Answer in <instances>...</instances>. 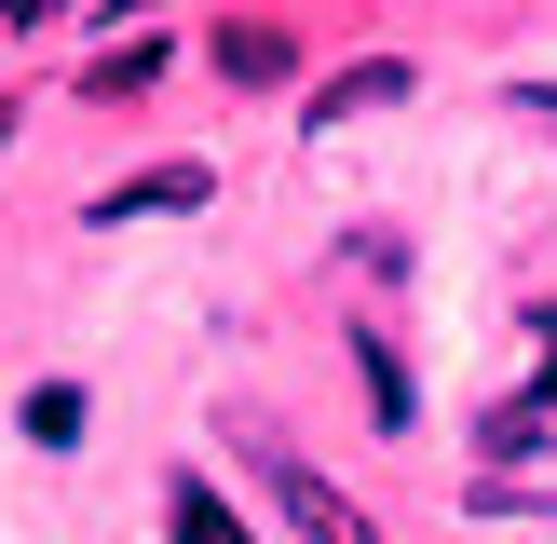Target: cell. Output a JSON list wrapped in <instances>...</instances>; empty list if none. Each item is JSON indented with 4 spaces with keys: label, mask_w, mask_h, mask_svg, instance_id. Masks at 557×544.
Here are the masks:
<instances>
[{
    "label": "cell",
    "mask_w": 557,
    "mask_h": 544,
    "mask_svg": "<svg viewBox=\"0 0 557 544\" xmlns=\"http://www.w3.org/2000/svg\"><path fill=\"white\" fill-rule=\"evenodd\" d=\"M27 435H41V449H82V381H41V395H27Z\"/></svg>",
    "instance_id": "cell-9"
},
{
    "label": "cell",
    "mask_w": 557,
    "mask_h": 544,
    "mask_svg": "<svg viewBox=\"0 0 557 544\" xmlns=\"http://www.w3.org/2000/svg\"><path fill=\"white\" fill-rule=\"evenodd\" d=\"M504 123H531V136H557V96L531 82V96H504Z\"/></svg>",
    "instance_id": "cell-10"
},
{
    "label": "cell",
    "mask_w": 557,
    "mask_h": 544,
    "mask_svg": "<svg viewBox=\"0 0 557 544\" xmlns=\"http://www.w3.org/2000/svg\"><path fill=\"white\" fill-rule=\"evenodd\" d=\"M163 69H177V41H163V27H136V41H109L96 69H82V96H150Z\"/></svg>",
    "instance_id": "cell-7"
},
{
    "label": "cell",
    "mask_w": 557,
    "mask_h": 544,
    "mask_svg": "<svg viewBox=\"0 0 557 544\" xmlns=\"http://www.w3.org/2000/svg\"><path fill=\"white\" fill-rule=\"evenodd\" d=\"M354 368H368V422H381V435L422 422V381H408V354L381 341V326H354Z\"/></svg>",
    "instance_id": "cell-5"
},
{
    "label": "cell",
    "mask_w": 557,
    "mask_h": 544,
    "mask_svg": "<svg viewBox=\"0 0 557 544\" xmlns=\"http://www.w3.org/2000/svg\"><path fill=\"white\" fill-rule=\"evenodd\" d=\"M205 54H218V82H245V96H272V82L299 69V41H286L272 14H218V27H205Z\"/></svg>",
    "instance_id": "cell-3"
},
{
    "label": "cell",
    "mask_w": 557,
    "mask_h": 544,
    "mask_svg": "<svg viewBox=\"0 0 557 544\" xmlns=\"http://www.w3.org/2000/svg\"><path fill=\"white\" fill-rule=\"evenodd\" d=\"M232 435H245V462H259V477H272V504L299 517V544H381L368 517H354V490H341V477H313V462H299V449H272L259 422H232Z\"/></svg>",
    "instance_id": "cell-1"
},
{
    "label": "cell",
    "mask_w": 557,
    "mask_h": 544,
    "mask_svg": "<svg viewBox=\"0 0 557 544\" xmlns=\"http://www.w3.org/2000/svg\"><path fill=\"white\" fill-rule=\"evenodd\" d=\"M476 449H490V477H504V462H531V449H544V395H504V408L476 422Z\"/></svg>",
    "instance_id": "cell-8"
},
{
    "label": "cell",
    "mask_w": 557,
    "mask_h": 544,
    "mask_svg": "<svg viewBox=\"0 0 557 544\" xmlns=\"http://www.w3.org/2000/svg\"><path fill=\"white\" fill-rule=\"evenodd\" d=\"M0 150H14V96H0Z\"/></svg>",
    "instance_id": "cell-11"
},
{
    "label": "cell",
    "mask_w": 557,
    "mask_h": 544,
    "mask_svg": "<svg viewBox=\"0 0 557 544\" xmlns=\"http://www.w3.org/2000/svg\"><path fill=\"white\" fill-rule=\"evenodd\" d=\"M163 544H259V531H245L205 477H163Z\"/></svg>",
    "instance_id": "cell-6"
},
{
    "label": "cell",
    "mask_w": 557,
    "mask_h": 544,
    "mask_svg": "<svg viewBox=\"0 0 557 544\" xmlns=\"http://www.w3.org/2000/svg\"><path fill=\"white\" fill-rule=\"evenodd\" d=\"M205 190H218V163H136V177H109L82 218H96V232H136V218H190Z\"/></svg>",
    "instance_id": "cell-2"
},
{
    "label": "cell",
    "mask_w": 557,
    "mask_h": 544,
    "mask_svg": "<svg viewBox=\"0 0 557 544\" xmlns=\"http://www.w3.org/2000/svg\"><path fill=\"white\" fill-rule=\"evenodd\" d=\"M408 54H368V69H341V82H313V109H299V123L313 136H341V123H368V109H408Z\"/></svg>",
    "instance_id": "cell-4"
}]
</instances>
